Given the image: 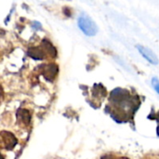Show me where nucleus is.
<instances>
[{"mask_svg":"<svg viewBox=\"0 0 159 159\" xmlns=\"http://www.w3.org/2000/svg\"><path fill=\"white\" fill-rule=\"evenodd\" d=\"M3 90H2V89H1V87H0V102H1V101H2V99H3Z\"/></svg>","mask_w":159,"mask_h":159,"instance_id":"nucleus-9","label":"nucleus"},{"mask_svg":"<svg viewBox=\"0 0 159 159\" xmlns=\"http://www.w3.org/2000/svg\"><path fill=\"white\" fill-rule=\"evenodd\" d=\"M152 86L155 89V90L159 94V80L157 77H154L152 79Z\"/></svg>","mask_w":159,"mask_h":159,"instance_id":"nucleus-8","label":"nucleus"},{"mask_svg":"<svg viewBox=\"0 0 159 159\" xmlns=\"http://www.w3.org/2000/svg\"><path fill=\"white\" fill-rule=\"evenodd\" d=\"M140 106L139 97L131 95L130 92L124 89H116L111 92L108 112L114 119L124 122L129 121L133 116Z\"/></svg>","mask_w":159,"mask_h":159,"instance_id":"nucleus-1","label":"nucleus"},{"mask_svg":"<svg viewBox=\"0 0 159 159\" xmlns=\"http://www.w3.org/2000/svg\"><path fill=\"white\" fill-rule=\"evenodd\" d=\"M137 48H138L139 52L141 53V55L146 61H148L150 63H152V64H157L158 63V59H157V55L151 49H149L146 47L141 46V45H138L137 46Z\"/></svg>","mask_w":159,"mask_h":159,"instance_id":"nucleus-6","label":"nucleus"},{"mask_svg":"<svg viewBox=\"0 0 159 159\" xmlns=\"http://www.w3.org/2000/svg\"><path fill=\"white\" fill-rule=\"evenodd\" d=\"M31 121V114L29 110L26 109H19L17 112V123L22 127L26 128L29 126Z\"/></svg>","mask_w":159,"mask_h":159,"instance_id":"nucleus-7","label":"nucleus"},{"mask_svg":"<svg viewBox=\"0 0 159 159\" xmlns=\"http://www.w3.org/2000/svg\"><path fill=\"white\" fill-rule=\"evenodd\" d=\"M78 26L81 31L88 36H93L98 33V27L95 22L86 14H82L78 18Z\"/></svg>","mask_w":159,"mask_h":159,"instance_id":"nucleus-3","label":"nucleus"},{"mask_svg":"<svg viewBox=\"0 0 159 159\" xmlns=\"http://www.w3.org/2000/svg\"><path fill=\"white\" fill-rule=\"evenodd\" d=\"M28 55L34 60H44L48 57L55 58L57 50L48 40H44L39 47H32L28 49Z\"/></svg>","mask_w":159,"mask_h":159,"instance_id":"nucleus-2","label":"nucleus"},{"mask_svg":"<svg viewBox=\"0 0 159 159\" xmlns=\"http://www.w3.org/2000/svg\"><path fill=\"white\" fill-rule=\"evenodd\" d=\"M157 134L159 135V123H158V128H157Z\"/></svg>","mask_w":159,"mask_h":159,"instance_id":"nucleus-11","label":"nucleus"},{"mask_svg":"<svg viewBox=\"0 0 159 159\" xmlns=\"http://www.w3.org/2000/svg\"><path fill=\"white\" fill-rule=\"evenodd\" d=\"M0 159H4V157H3V156H2L1 154H0Z\"/></svg>","mask_w":159,"mask_h":159,"instance_id":"nucleus-10","label":"nucleus"},{"mask_svg":"<svg viewBox=\"0 0 159 159\" xmlns=\"http://www.w3.org/2000/svg\"><path fill=\"white\" fill-rule=\"evenodd\" d=\"M18 141L16 137L8 131H1L0 132V147L7 149V150H12Z\"/></svg>","mask_w":159,"mask_h":159,"instance_id":"nucleus-5","label":"nucleus"},{"mask_svg":"<svg viewBox=\"0 0 159 159\" xmlns=\"http://www.w3.org/2000/svg\"><path fill=\"white\" fill-rule=\"evenodd\" d=\"M41 75L45 77L46 80L52 82L59 73V67L55 63H48V64H43L39 67Z\"/></svg>","mask_w":159,"mask_h":159,"instance_id":"nucleus-4","label":"nucleus"}]
</instances>
